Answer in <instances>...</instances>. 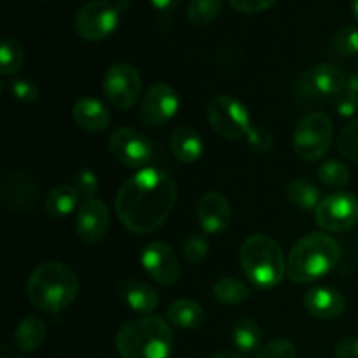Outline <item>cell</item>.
Instances as JSON below:
<instances>
[{
    "instance_id": "1",
    "label": "cell",
    "mask_w": 358,
    "mask_h": 358,
    "mask_svg": "<svg viewBox=\"0 0 358 358\" xmlns=\"http://www.w3.org/2000/svg\"><path fill=\"white\" fill-rule=\"evenodd\" d=\"M177 201V185L159 168H142L122 184L115 198V213L122 226L136 234L159 229Z\"/></svg>"
},
{
    "instance_id": "2",
    "label": "cell",
    "mask_w": 358,
    "mask_h": 358,
    "mask_svg": "<svg viewBox=\"0 0 358 358\" xmlns=\"http://www.w3.org/2000/svg\"><path fill=\"white\" fill-rule=\"evenodd\" d=\"M79 278L63 262H44L37 266L27 283L28 301L44 313H59L76 301Z\"/></svg>"
},
{
    "instance_id": "3",
    "label": "cell",
    "mask_w": 358,
    "mask_h": 358,
    "mask_svg": "<svg viewBox=\"0 0 358 358\" xmlns=\"http://www.w3.org/2000/svg\"><path fill=\"white\" fill-rule=\"evenodd\" d=\"M115 346L121 358H170L173 350L170 322L157 315L128 322L119 329Z\"/></svg>"
},
{
    "instance_id": "4",
    "label": "cell",
    "mask_w": 358,
    "mask_h": 358,
    "mask_svg": "<svg viewBox=\"0 0 358 358\" xmlns=\"http://www.w3.org/2000/svg\"><path fill=\"white\" fill-rule=\"evenodd\" d=\"M341 257L339 243L327 233H310L294 245L287 259V276L294 283H311L336 268Z\"/></svg>"
},
{
    "instance_id": "5",
    "label": "cell",
    "mask_w": 358,
    "mask_h": 358,
    "mask_svg": "<svg viewBox=\"0 0 358 358\" xmlns=\"http://www.w3.org/2000/svg\"><path fill=\"white\" fill-rule=\"evenodd\" d=\"M240 262L245 276L262 290L276 287L283 275H287L282 247L266 234H252L245 240L240 250Z\"/></svg>"
},
{
    "instance_id": "6",
    "label": "cell",
    "mask_w": 358,
    "mask_h": 358,
    "mask_svg": "<svg viewBox=\"0 0 358 358\" xmlns=\"http://www.w3.org/2000/svg\"><path fill=\"white\" fill-rule=\"evenodd\" d=\"M332 136L334 126L331 117L324 112H311L304 115L294 129V150L303 161H317L329 150Z\"/></svg>"
},
{
    "instance_id": "7",
    "label": "cell",
    "mask_w": 358,
    "mask_h": 358,
    "mask_svg": "<svg viewBox=\"0 0 358 358\" xmlns=\"http://www.w3.org/2000/svg\"><path fill=\"white\" fill-rule=\"evenodd\" d=\"M206 115L213 131L227 140L247 136L252 128V119L247 107L229 94L213 96L206 107Z\"/></svg>"
},
{
    "instance_id": "8",
    "label": "cell",
    "mask_w": 358,
    "mask_h": 358,
    "mask_svg": "<svg viewBox=\"0 0 358 358\" xmlns=\"http://www.w3.org/2000/svg\"><path fill=\"white\" fill-rule=\"evenodd\" d=\"M121 7L110 0H90L76 16V31L83 41L100 42L110 37L119 24Z\"/></svg>"
},
{
    "instance_id": "9",
    "label": "cell",
    "mask_w": 358,
    "mask_h": 358,
    "mask_svg": "<svg viewBox=\"0 0 358 358\" xmlns=\"http://www.w3.org/2000/svg\"><path fill=\"white\" fill-rule=\"evenodd\" d=\"M315 219L327 233H346L358 222V199L350 192L324 196L315 210Z\"/></svg>"
},
{
    "instance_id": "10",
    "label": "cell",
    "mask_w": 358,
    "mask_h": 358,
    "mask_svg": "<svg viewBox=\"0 0 358 358\" xmlns=\"http://www.w3.org/2000/svg\"><path fill=\"white\" fill-rule=\"evenodd\" d=\"M142 91V77L129 63H115L107 70L103 79V93L108 103L117 110H128L138 101Z\"/></svg>"
},
{
    "instance_id": "11",
    "label": "cell",
    "mask_w": 358,
    "mask_h": 358,
    "mask_svg": "<svg viewBox=\"0 0 358 358\" xmlns=\"http://www.w3.org/2000/svg\"><path fill=\"white\" fill-rule=\"evenodd\" d=\"M108 150L112 157L126 168H142L152 161V142L143 133L133 128H117L108 136Z\"/></svg>"
},
{
    "instance_id": "12",
    "label": "cell",
    "mask_w": 358,
    "mask_h": 358,
    "mask_svg": "<svg viewBox=\"0 0 358 358\" xmlns=\"http://www.w3.org/2000/svg\"><path fill=\"white\" fill-rule=\"evenodd\" d=\"M178 107H180V100L173 87L164 83H157L150 86L143 96L138 117L147 128H159L175 117Z\"/></svg>"
},
{
    "instance_id": "13",
    "label": "cell",
    "mask_w": 358,
    "mask_h": 358,
    "mask_svg": "<svg viewBox=\"0 0 358 358\" xmlns=\"http://www.w3.org/2000/svg\"><path fill=\"white\" fill-rule=\"evenodd\" d=\"M38 184L30 173L13 170L2 180V203L9 212L28 213L37 206Z\"/></svg>"
},
{
    "instance_id": "14",
    "label": "cell",
    "mask_w": 358,
    "mask_h": 358,
    "mask_svg": "<svg viewBox=\"0 0 358 358\" xmlns=\"http://www.w3.org/2000/svg\"><path fill=\"white\" fill-rule=\"evenodd\" d=\"M140 261L147 275L161 285H173L178 282V276H180L178 259L171 247H168L163 241H152L147 245L142 250Z\"/></svg>"
},
{
    "instance_id": "15",
    "label": "cell",
    "mask_w": 358,
    "mask_h": 358,
    "mask_svg": "<svg viewBox=\"0 0 358 358\" xmlns=\"http://www.w3.org/2000/svg\"><path fill=\"white\" fill-rule=\"evenodd\" d=\"M346 83H348V77L338 66L322 63L304 73L301 79V90L308 96L322 100V98L341 94L346 90Z\"/></svg>"
},
{
    "instance_id": "16",
    "label": "cell",
    "mask_w": 358,
    "mask_h": 358,
    "mask_svg": "<svg viewBox=\"0 0 358 358\" xmlns=\"http://www.w3.org/2000/svg\"><path fill=\"white\" fill-rule=\"evenodd\" d=\"M110 226V210L101 199H84L77 213V234L87 245L103 240Z\"/></svg>"
},
{
    "instance_id": "17",
    "label": "cell",
    "mask_w": 358,
    "mask_h": 358,
    "mask_svg": "<svg viewBox=\"0 0 358 358\" xmlns=\"http://www.w3.org/2000/svg\"><path fill=\"white\" fill-rule=\"evenodd\" d=\"M196 217L205 234H219L231 224V205L224 194L210 191L199 198Z\"/></svg>"
},
{
    "instance_id": "18",
    "label": "cell",
    "mask_w": 358,
    "mask_h": 358,
    "mask_svg": "<svg viewBox=\"0 0 358 358\" xmlns=\"http://www.w3.org/2000/svg\"><path fill=\"white\" fill-rule=\"evenodd\" d=\"M304 306L311 317L318 320H332L345 313L346 301L338 290L329 287H317L308 290L304 296Z\"/></svg>"
},
{
    "instance_id": "19",
    "label": "cell",
    "mask_w": 358,
    "mask_h": 358,
    "mask_svg": "<svg viewBox=\"0 0 358 358\" xmlns=\"http://www.w3.org/2000/svg\"><path fill=\"white\" fill-rule=\"evenodd\" d=\"M73 121L80 129L90 133H100L108 128L110 124V112L108 108L101 103L96 98H80L76 105H73Z\"/></svg>"
},
{
    "instance_id": "20",
    "label": "cell",
    "mask_w": 358,
    "mask_h": 358,
    "mask_svg": "<svg viewBox=\"0 0 358 358\" xmlns=\"http://www.w3.org/2000/svg\"><path fill=\"white\" fill-rule=\"evenodd\" d=\"M170 150L177 161L192 164L201 157L203 140L196 129L189 126H178L170 135Z\"/></svg>"
},
{
    "instance_id": "21",
    "label": "cell",
    "mask_w": 358,
    "mask_h": 358,
    "mask_svg": "<svg viewBox=\"0 0 358 358\" xmlns=\"http://www.w3.org/2000/svg\"><path fill=\"white\" fill-rule=\"evenodd\" d=\"M122 301L131 308L133 311L140 315H150L159 304V296L152 287L138 280H126L119 287Z\"/></svg>"
},
{
    "instance_id": "22",
    "label": "cell",
    "mask_w": 358,
    "mask_h": 358,
    "mask_svg": "<svg viewBox=\"0 0 358 358\" xmlns=\"http://www.w3.org/2000/svg\"><path fill=\"white\" fill-rule=\"evenodd\" d=\"M45 334H48V327H45L42 318L27 317L16 325V329H14V346H16L17 352H35V350H38L44 345Z\"/></svg>"
},
{
    "instance_id": "23",
    "label": "cell",
    "mask_w": 358,
    "mask_h": 358,
    "mask_svg": "<svg viewBox=\"0 0 358 358\" xmlns=\"http://www.w3.org/2000/svg\"><path fill=\"white\" fill-rule=\"evenodd\" d=\"M166 318L171 325L180 329H198L205 322L201 304L191 299H178L168 306Z\"/></svg>"
},
{
    "instance_id": "24",
    "label": "cell",
    "mask_w": 358,
    "mask_h": 358,
    "mask_svg": "<svg viewBox=\"0 0 358 358\" xmlns=\"http://www.w3.org/2000/svg\"><path fill=\"white\" fill-rule=\"evenodd\" d=\"M80 194L77 192L76 185L70 184H59L55 189H51L45 198V212L55 219H63V217L70 215L73 210L79 205Z\"/></svg>"
},
{
    "instance_id": "25",
    "label": "cell",
    "mask_w": 358,
    "mask_h": 358,
    "mask_svg": "<svg viewBox=\"0 0 358 358\" xmlns=\"http://www.w3.org/2000/svg\"><path fill=\"white\" fill-rule=\"evenodd\" d=\"M287 198L303 212L317 210L322 201V192L317 185L308 178H297L287 185Z\"/></svg>"
},
{
    "instance_id": "26",
    "label": "cell",
    "mask_w": 358,
    "mask_h": 358,
    "mask_svg": "<svg viewBox=\"0 0 358 358\" xmlns=\"http://www.w3.org/2000/svg\"><path fill=\"white\" fill-rule=\"evenodd\" d=\"M262 343V331L252 318H240L233 327V345L238 352H259Z\"/></svg>"
},
{
    "instance_id": "27",
    "label": "cell",
    "mask_w": 358,
    "mask_h": 358,
    "mask_svg": "<svg viewBox=\"0 0 358 358\" xmlns=\"http://www.w3.org/2000/svg\"><path fill=\"white\" fill-rule=\"evenodd\" d=\"M213 296L220 304H240L250 297V289L245 285L241 280L233 278V276H224V278L217 280L213 285Z\"/></svg>"
},
{
    "instance_id": "28",
    "label": "cell",
    "mask_w": 358,
    "mask_h": 358,
    "mask_svg": "<svg viewBox=\"0 0 358 358\" xmlns=\"http://www.w3.org/2000/svg\"><path fill=\"white\" fill-rule=\"evenodd\" d=\"M317 177L325 187L341 189L350 184L352 171H350V168L346 166L345 163H341V161L331 159L325 161V163H322L320 166H318Z\"/></svg>"
},
{
    "instance_id": "29",
    "label": "cell",
    "mask_w": 358,
    "mask_h": 358,
    "mask_svg": "<svg viewBox=\"0 0 358 358\" xmlns=\"http://www.w3.org/2000/svg\"><path fill=\"white\" fill-rule=\"evenodd\" d=\"M24 63V52L16 38H3L0 48V72L2 76H16Z\"/></svg>"
},
{
    "instance_id": "30",
    "label": "cell",
    "mask_w": 358,
    "mask_h": 358,
    "mask_svg": "<svg viewBox=\"0 0 358 358\" xmlns=\"http://www.w3.org/2000/svg\"><path fill=\"white\" fill-rule=\"evenodd\" d=\"M222 10V0H192L187 7V20L192 24H208L217 20Z\"/></svg>"
},
{
    "instance_id": "31",
    "label": "cell",
    "mask_w": 358,
    "mask_h": 358,
    "mask_svg": "<svg viewBox=\"0 0 358 358\" xmlns=\"http://www.w3.org/2000/svg\"><path fill=\"white\" fill-rule=\"evenodd\" d=\"M339 152L346 157V159L353 161L358 164V119L352 121L343 128L338 138Z\"/></svg>"
},
{
    "instance_id": "32",
    "label": "cell",
    "mask_w": 358,
    "mask_h": 358,
    "mask_svg": "<svg viewBox=\"0 0 358 358\" xmlns=\"http://www.w3.org/2000/svg\"><path fill=\"white\" fill-rule=\"evenodd\" d=\"M210 250L205 234H191L184 243V257L189 264H201Z\"/></svg>"
},
{
    "instance_id": "33",
    "label": "cell",
    "mask_w": 358,
    "mask_h": 358,
    "mask_svg": "<svg viewBox=\"0 0 358 358\" xmlns=\"http://www.w3.org/2000/svg\"><path fill=\"white\" fill-rule=\"evenodd\" d=\"M336 51L343 56H358V27H345L332 41Z\"/></svg>"
},
{
    "instance_id": "34",
    "label": "cell",
    "mask_w": 358,
    "mask_h": 358,
    "mask_svg": "<svg viewBox=\"0 0 358 358\" xmlns=\"http://www.w3.org/2000/svg\"><path fill=\"white\" fill-rule=\"evenodd\" d=\"M296 345L289 339H275L266 346L259 348L254 358H296Z\"/></svg>"
},
{
    "instance_id": "35",
    "label": "cell",
    "mask_w": 358,
    "mask_h": 358,
    "mask_svg": "<svg viewBox=\"0 0 358 358\" xmlns=\"http://www.w3.org/2000/svg\"><path fill=\"white\" fill-rule=\"evenodd\" d=\"M10 93L16 100L23 101V103H35L41 98V90L34 80L28 79H17L10 83Z\"/></svg>"
},
{
    "instance_id": "36",
    "label": "cell",
    "mask_w": 358,
    "mask_h": 358,
    "mask_svg": "<svg viewBox=\"0 0 358 358\" xmlns=\"http://www.w3.org/2000/svg\"><path fill=\"white\" fill-rule=\"evenodd\" d=\"M76 189L77 192L80 194V198L84 199H91L94 198V194L98 192V187H100V184H98V177L93 173L91 170H87V168H83V170H79L76 173Z\"/></svg>"
},
{
    "instance_id": "37",
    "label": "cell",
    "mask_w": 358,
    "mask_h": 358,
    "mask_svg": "<svg viewBox=\"0 0 358 358\" xmlns=\"http://www.w3.org/2000/svg\"><path fill=\"white\" fill-rule=\"evenodd\" d=\"M248 147L255 152L268 154L273 149V135L264 128H259V126H252L250 131L245 136Z\"/></svg>"
},
{
    "instance_id": "38",
    "label": "cell",
    "mask_w": 358,
    "mask_h": 358,
    "mask_svg": "<svg viewBox=\"0 0 358 358\" xmlns=\"http://www.w3.org/2000/svg\"><path fill=\"white\" fill-rule=\"evenodd\" d=\"M227 2L233 9L240 10V13L255 14L273 7L278 0H227Z\"/></svg>"
},
{
    "instance_id": "39",
    "label": "cell",
    "mask_w": 358,
    "mask_h": 358,
    "mask_svg": "<svg viewBox=\"0 0 358 358\" xmlns=\"http://www.w3.org/2000/svg\"><path fill=\"white\" fill-rule=\"evenodd\" d=\"M338 112L343 117H353L358 112V96L357 94L343 91L341 96L338 98Z\"/></svg>"
},
{
    "instance_id": "40",
    "label": "cell",
    "mask_w": 358,
    "mask_h": 358,
    "mask_svg": "<svg viewBox=\"0 0 358 358\" xmlns=\"http://www.w3.org/2000/svg\"><path fill=\"white\" fill-rule=\"evenodd\" d=\"M336 358H358V338H348L334 350Z\"/></svg>"
},
{
    "instance_id": "41",
    "label": "cell",
    "mask_w": 358,
    "mask_h": 358,
    "mask_svg": "<svg viewBox=\"0 0 358 358\" xmlns=\"http://www.w3.org/2000/svg\"><path fill=\"white\" fill-rule=\"evenodd\" d=\"M150 2H152V6L157 7V9L166 10V9H173V7H177L178 3H182L184 0H150Z\"/></svg>"
},
{
    "instance_id": "42",
    "label": "cell",
    "mask_w": 358,
    "mask_h": 358,
    "mask_svg": "<svg viewBox=\"0 0 358 358\" xmlns=\"http://www.w3.org/2000/svg\"><path fill=\"white\" fill-rule=\"evenodd\" d=\"M0 358H23L20 355V352H17L16 348H10L9 345H3L2 348H0Z\"/></svg>"
},
{
    "instance_id": "43",
    "label": "cell",
    "mask_w": 358,
    "mask_h": 358,
    "mask_svg": "<svg viewBox=\"0 0 358 358\" xmlns=\"http://www.w3.org/2000/svg\"><path fill=\"white\" fill-rule=\"evenodd\" d=\"M348 93L352 94H357L358 96V73H355V76L348 77V83H346V90Z\"/></svg>"
},
{
    "instance_id": "44",
    "label": "cell",
    "mask_w": 358,
    "mask_h": 358,
    "mask_svg": "<svg viewBox=\"0 0 358 358\" xmlns=\"http://www.w3.org/2000/svg\"><path fill=\"white\" fill-rule=\"evenodd\" d=\"M208 358H245L243 355H240V353H233V352H220V353H215V355H210Z\"/></svg>"
},
{
    "instance_id": "45",
    "label": "cell",
    "mask_w": 358,
    "mask_h": 358,
    "mask_svg": "<svg viewBox=\"0 0 358 358\" xmlns=\"http://www.w3.org/2000/svg\"><path fill=\"white\" fill-rule=\"evenodd\" d=\"M352 9H353V14H355V17L358 20V0H352Z\"/></svg>"
},
{
    "instance_id": "46",
    "label": "cell",
    "mask_w": 358,
    "mask_h": 358,
    "mask_svg": "<svg viewBox=\"0 0 358 358\" xmlns=\"http://www.w3.org/2000/svg\"><path fill=\"white\" fill-rule=\"evenodd\" d=\"M38 2H49V0H38Z\"/></svg>"
}]
</instances>
